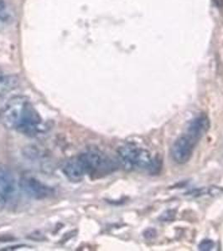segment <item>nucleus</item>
<instances>
[{
  "label": "nucleus",
  "instance_id": "f257e3e1",
  "mask_svg": "<svg viewBox=\"0 0 223 251\" xmlns=\"http://www.w3.org/2000/svg\"><path fill=\"white\" fill-rule=\"evenodd\" d=\"M0 122L7 128L27 136H35L42 128L40 115L25 97H13L6 103L0 111Z\"/></svg>",
  "mask_w": 223,
  "mask_h": 251
},
{
  "label": "nucleus",
  "instance_id": "f03ea898",
  "mask_svg": "<svg viewBox=\"0 0 223 251\" xmlns=\"http://www.w3.org/2000/svg\"><path fill=\"white\" fill-rule=\"evenodd\" d=\"M117 158L120 165L127 171L146 170L157 174L161 169L160 160L152 156L146 149L133 144L122 146L117 150Z\"/></svg>",
  "mask_w": 223,
  "mask_h": 251
},
{
  "label": "nucleus",
  "instance_id": "7ed1b4c3",
  "mask_svg": "<svg viewBox=\"0 0 223 251\" xmlns=\"http://www.w3.org/2000/svg\"><path fill=\"white\" fill-rule=\"evenodd\" d=\"M78 157L85 175H88L92 178L110 174L116 167L114 162L101 151L90 150L83 152Z\"/></svg>",
  "mask_w": 223,
  "mask_h": 251
},
{
  "label": "nucleus",
  "instance_id": "20e7f679",
  "mask_svg": "<svg viewBox=\"0 0 223 251\" xmlns=\"http://www.w3.org/2000/svg\"><path fill=\"white\" fill-rule=\"evenodd\" d=\"M196 143L186 133L178 137L170 149L172 159L178 164L188 163L192 158Z\"/></svg>",
  "mask_w": 223,
  "mask_h": 251
},
{
  "label": "nucleus",
  "instance_id": "39448f33",
  "mask_svg": "<svg viewBox=\"0 0 223 251\" xmlns=\"http://www.w3.org/2000/svg\"><path fill=\"white\" fill-rule=\"evenodd\" d=\"M20 187L25 194L35 200H44L53 194L52 188L34 177H22L20 180Z\"/></svg>",
  "mask_w": 223,
  "mask_h": 251
},
{
  "label": "nucleus",
  "instance_id": "423d86ee",
  "mask_svg": "<svg viewBox=\"0 0 223 251\" xmlns=\"http://www.w3.org/2000/svg\"><path fill=\"white\" fill-rule=\"evenodd\" d=\"M15 189V181L7 167L0 165V212L11 200Z\"/></svg>",
  "mask_w": 223,
  "mask_h": 251
},
{
  "label": "nucleus",
  "instance_id": "0eeeda50",
  "mask_svg": "<svg viewBox=\"0 0 223 251\" xmlns=\"http://www.w3.org/2000/svg\"><path fill=\"white\" fill-rule=\"evenodd\" d=\"M210 128V121L206 115L200 114L190 123L186 134L198 143Z\"/></svg>",
  "mask_w": 223,
  "mask_h": 251
},
{
  "label": "nucleus",
  "instance_id": "6e6552de",
  "mask_svg": "<svg viewBox=\"0 0 223 251\" xmlns=\"http://www.w3.org/2000/svg\"><path fill=\"white\" fill-rule=\"evenodd\" d=\"M63 172L66 177L72 182L82 181L86 176L78 157L69 160L64 166Z\"/></svg>",
  "mask_w": 223,
  "mask_h": 251
},
{
  "label": "nucleus",
  "instance_id": "1a4fd4ad",
  "mask_svg": "<svg viewBox=\"0 0 223 251\" xmlns=\"http://www.w3.org/2000/svg\"><path fill=\"white\" fill-rule=\"evenodd\" d=\"M19 79L15 75L0 77V95L5 94L17 86Z\"/></svg>",
  "mask_w": 223,
  "mask_h": 251
},
{
  "label": "nucleus",
  "instance_id": "9d476101",
  "mask_svg": "<svg viewBox=\"0 0 223 251\" xmlns=\"http://www.w3.org/2000/svg\"><path fill=\"white\" fill-rule=\"evenodd\" d=\"M213 247H214V242H213L212 240H203V241H201L200 245H199V250H200V251H212Z\"/></svg>",
  "mask_w": 223,
  "mask_h": 251
},
{
  "label": "nucleus",
  "instance_id": "9b49d317",
  "mask_svg": "<svg viewBox=\"0 0 223 251\" xmlns=\"http://www.w3.org/2000/svg\"><path fill=\"white\" fill-rule=\"evenodd\" d=\"M8 16V14L5 11V6L3 2L0 1V20H4Z\"/></svg>",
  "mask_w": 223,
  "mask_h": 251
}]
</instances>
